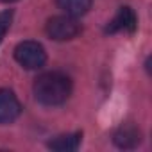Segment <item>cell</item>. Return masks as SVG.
Wrapping results in <instances>:
<instances>
[{
  "mask_svg": "<svg viewBox=\"0 0 152 152\" xmlns=\"http://www.w3.org/2000/svg\"><path fill=\"white\" fill-rule=\"evenodd\" d=\"M32 91L43 106H61L72 95V81L63 72H45L36 77Z\"/></svg>",
  "mask_w": 152,
  "mask_h": 152,
  "instance_id": "1",
  "label": "cell"
},
{
  "mask_svg": "<svg viewBox=\"0 0 152 152\" xmlns=\"http://www.w3.org/2000/svg\"><path fill=\"white\" fill-rule=\"evenodd\" d=\"M15 59L25 70H38L47 63V52L38 41H22L15 48Z\"/></svg>",
  "mask_w": 152,
  "mask_h": 152,
  "instance_id": "2",
  "label": "cell"
},
{
  "mask_svg": "<svg viewBox=\"0 0 152 152\" xmlns=\"http://www.w3.org/2000/svg\"><path fill=\"white\" fill-rule=\"evenodd\" d=\"M45 31H47L48 38L54 41H68L81 34V23L73 16H68V15L54 16L47 22Z\"/></svg>",
  "mask_w": 152,
  "mask_h": 152,
  "instance_id": "3",
  "label": "cell"
},
{
  "mask_svg": "<svg viewBox=\"0 0 152 152\" xmlns=\"http://www.w3.org/2000/svg\"><path fill=\"white\" fill-rule=\"evenodd\" d=\"M138 27V16L136 13L124 6L118 9V13L115 15V18L106 25V32L107 34H116V32H127V34H132Z\"/></svg>",
  "mask_w": 152,
  "mask_h": 152,
  "instance_id": "4",
  "label": "cell"
},
{
  "mask_svg": "<svg viewBox=\"0 0 152 152\" xmlns=\"http://www.w3.org/2000/svg\"><path fill=\"white\" fill-rule=\"evenodd\" d=\"M22 113V104L18 97L7 90V88H0V124H13Z\"/></svg>",
  "mask_w": 152,
  "mask_h": 152,
  "instance_id": "5",
  "label": "cell"
},
{
  "mask_svg": "<svg viewBox=\"0 0 152 152\" xmlns=\"http://www.w3.org/2000/svg\"><path fill=\"white\" fill-rule=\"evenodd\" d=\"M113 141L116 147L120 148H134L140 145L141 141V132L134 127V125H122L115 136H113Z\"/></svg>",
  "mask_w": 152,
  "mask_h": 152,
  "instance_id": "6",
  "label": "cell"
},
{
  "mask_svg": "<svg viewBox=\"0 0 152 152\" xmlns=\"http://www.w3.org/2000/svg\"><path fill=\"white\" fill-rule=\"evenodd\" d=\"M81 141H83V132L59 134L48 141V148L57 150V152H72V150H77L81 147Z\"/></svg>",
  "mask_w": 152,
  "mask_h": 152,
  "instance_id": "7",
  "label": "cell"
},
{
  "mask_svg": "<svg viewBox=\"0 0 152 152\" xmlns=\"http://www.w3.org/2000/svg\"><path fill=\"white\" fill-rule=\"evenodd\" d=\"M56 4L59 9H63L68 16H83L90 11L91 0H56Z\"/></svg>",
  "mask_w": 152,
  "mask_h": 152,
  "instance_id": "8",
  "label": "cell"
},
{
  "mask_svg": "<svg viewBox=\"0 0 152 152\" xmlns=\"http://www.w3.org/2000/svg\"><path fill=\"white\" fill-rule=\"evenodd\" d=\"M11 23H13V11L11 9L0 13V43L4 41V38H6V34H7L9 27H11Z\"/></svg>",
  "mask_w": 152,
  "mask_h": 152,
  "instance_id": "9",
  "label": "cell"
},
{
  "mask_svg": "<svg viewBox=\"0 0 152 152\" xmlns=\"http://www.w3.org/2000/svg\"><path fill=\"white\" fill-rule=\"evenodd\" d=\"M0 2H6V4H9V2H16V0H0Z\"/></svg>",
  "mask_w": 152,
  "mask_h": 152,
  "instance_id": "10",
  "label": "cell"
}]
</instances>
